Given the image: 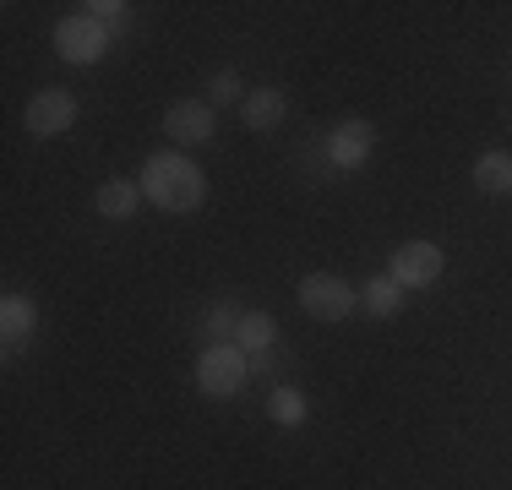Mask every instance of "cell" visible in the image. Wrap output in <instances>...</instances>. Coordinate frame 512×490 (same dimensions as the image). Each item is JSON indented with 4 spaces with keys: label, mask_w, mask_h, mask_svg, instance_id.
I'll use <instances>...</instances> for the list:
<instances>
[{
    "label": "cell",
    "mask_w": 512,
    "mask_h": 490,
    "mask_svg": "<svg viewBox=\"0 0 512 490\" xmlns=\"http://www.w3.org/2000/svg\"><path fill=\"white\" fill-rule=\"evenodd\" d=\"M137 186H142V202H153L158 213H197L207 202V175L186 153H153L142 164Z\"/></svg>",
    "instance_id": "1"
},
{
    "label": "cell",
    "mask_w": 512,
    "mask_h": 490,
    "mask_svg": "<svg viewBox=\"0 0 512 490\" xmlns=\"http://www.w3.org/2000/svg\"><path fill=\"white\" fill-rule=\"evenodd\" d=\"M251 376V354L240 343H207L197 354V387L207 398H235Z\"/></svg>",
    "instance_id": "2"
},
{
    "label": "cell",
    "mask_w": 512,
    "mask_h": 490,
    "mask_svg": "<svg viewBox=\"0 0 512 490\" xmlns=\"http://www.w3.org/2000/svg\"><path fill=\"white\" fill-rule=\"evenodd\" d=\"M442 273H447V256L436 240H404L387 256V278H393L398 289H431Z\"/></svg>",
    "instance_id": "3"
},
{
    "label": "cell",
    "mask_w": 512,
    "mask_h": 490,
    "mask_svg": "<svg viewBox=\"0 0 512 490\" xmlns=\"http://www.w3.org/2000/svg\"><path fill=\"white\" fill-rule=\"evenodd\" d=\"M55 49H60V60H71V66H99L104 49H109V28L93 22L88 11H71V17L55 22Z\"/></svg>",
    "instance_id": "4"
},
{
    "label": "cell",
    "mask_w": 512,
    "mask_h": 490,
    "mask_svg": "<svg viewBox=\"0 0 512 490\" xmlns=\"http://www.w3.org/2000/svg\"><path fill=\"white\" fill-rule=\"evenodd\" d=\"M300 311L316 316V322H344L349 311L360 305V289H349L338 273H311V278H300Z\"/></svg>",
    "instance_id": "5"
},
{
    "label": "cell",
    "mask_w": 512,
    "mask_h": 490,
    "mask_svg": "<svg viewBox=\"0 0 512 490\" xmlns=\"http://www.w3.org/2000/svg\"><path fill=\"white\" fill-rule=\"evenodd\" d=\"M164 137L180 147H207L218 137V109L207 98H180L164 109Z\"/></svg>",
    "instance_id": "6"
},
{
    "label": "cell",
    "mask_w": 512,
    "mask_h": 490,
    "mask_svg": "<svg viewBox=\"0 0 512 490\" xmlns=\"http://www.w3.org/2000/svg\"><path fill=\"white\" fill-rule=\"evenodd\" d=\"M22 126H28L33 137H66V131L77 126V93H66V88L33 93L28 109H22Z\"/></svg>",
    "instance_id": "7"
},
{
    "label": "cell",
    "mask_w": 512,
    "mask_h": 490,
    "mask_svg": "<svg viewBox=\"0 0 512 490\" xmlns=\"http://www.w3.org/2000/svg\"><path fill=\"white\" fill-rule=\"evenodd\" d=\"M371 147H376V126L360 115H349V120H338L333 137H327V158H333L338 169H360L365 158H371Z\"/></svg>",
    "instance_id": "8"
},
{
    "label": "cell",
    "mask_w": 512,
    "mask_h": 490,
    "mask_svg": "<svg viewBox=\"0 0 512 490\" xmlns=\"http://www.w3.org/2000/svg\"><path fill=\"white\" fill-rule=\"evenodd\" d=\"M33 333H39V305H33L28 294H6V300H0V338H6V354H17Z\"/></svg>",
    "instance_id": "9"
},
{
    "label": "cell",
    "mask_w": 512,
    "mask_h": 490,
    "mask_svg": "<svg viewBox=\"0 0 512 490\" xmlns=\"http://www.w3.org/2000/svg\"><path fill=\"white\" fill-rule=\"evenodd\" d=\"M284 115H289V98L278 88H251L246 104H240V126L246 131H278Z\"/></svg>",
    "instance_id": "10"
},
{
    "label": "cell",
    "mask_w": 512,
    "mask_h": 490,
    "mask_svg": "<svg viewBox=\"0 0 512 490\" xmlns=\"http://www.w3.org/2000/svg\"><path fill=\"white\" fill-rule=\"evenodd\" d=\"M93 207H99V218H109V224H126L131 213L142 207V186L137 180H104L99 186V196H93Z\"/></svg>",
    "instance_id": "11"
},
{
    "label": "cell",
    "mask_w": 512,
    "mask_h": 490,
    "mask_svg": "<svg viewBox=\"0 0 512 490\" xmlns=\"http://www.w3.org/2000/svg\"><path fill=\"white\" fill-rule=\"evenodd\" d=\"M360 305L376 316V322H393V316L404 311V289H398L387 273H376V278H365V289H360Z\"/></svg>",
    "instance_id": "12"
},
{
    "label": "cell",
    "mask_w": 512,
    "mask_h": 490,
    "mask_svg": "<svg viewBox=\"0 0 512 490\" xmlns=\"http://www.w3.org/2000/svg\"><path fill=\"white\" fill-rule=\"evenodd\" d=\"M474 186H480L485 196H507L512 191V153L491 147V153L474 158Z\"/></svg>",
    "instance_id": "13"
},
{
    "label": "cell",
    "mask_w": 512,
    "mask_h": 490,
    "mask_svg": "<svg viewBox=\"0 0 512 490\" xmlns=\"http://www.w3.org/2000/svg\"><path fill=\"white\" fill-rule=\"evenodd\" d=\"M235 343H240L246 354H267V349L278 343V322H273L267 311H246V316H240V333H235Z\"/></svg>",
    "instance_id": "14"
},
{
    "label": "cell",
    "mask_w": 512,
    "mask_h": 490,
    "mask_svg": "<svg viewBox=\"0 0 512 490\" xmlns=\"http://www.w3.org/2000/svg\"><path fill=\"white\" fill-rule=\"evenodd\" d=\"M267 414H273V425H306L311 403H306V392H300V387H273Z\"/></svg>",
    "instance_id": "15"
},
{
    "label": "cell",
    "mask_w": 512,
    "mask_h": 490,
    "mask_svg": "<svg viewBox=\"0 0 512 490\" xmlns=\"http://www.w3.org/2000/svg\"><path fill=\"white\" fill-rule=\"evenodd\" d=\"M240 316H246V305H235V300L207 305V333H213V343H235V333H240Z\"/></svg>",
    "instance_id": "16"
},
{
    "label": "cell",
    "mask_w": 512,
    "mask_h": 490,
    "mask_svg": "<svg viewBox=\"0 0 512 490\" xmlns=\"http://www.w3.org/2000/svg\"><path fill=\"white\" fill-rule=\"evenodd\" d=\"M246 93H251V88L240 82V71H229V66L207 77V104H213V109H218V104H235V109H240V104H246Z\"/></svg>",
    "instance_id": "17"
},
{
    "label": "cell",
    "mask_w": 512,
    "mask_h": 490,
    "mask_svg": "<svg viewBox=\"0 0 512 490\" xmlns=\"http://www.w3.org/2000/svg\"><path fill=\"white\" fill-rule=\"evenodd\" d=\"M82 11H88L93 22H104L109 33H120V28H126V22H131V6H126V0H88V6H82Z\"/></svg>",
    "instance_id": "18"
},
{
    "label": "cell",
    "mask_w": 512,
    "mask_h": 490,
    "mask_svg": "<svg viewBox=\"0 0 512 490\" xmlns=\"http://www.w3.org/2000/svg\"><path fill=\"white\" fill-rule=\"evenodd\" d=\"M251 376H267V382L278 376V360H273V349H267V354H251Z\"/></svg>",
    "instance_id": "19"
}]
</instances>
